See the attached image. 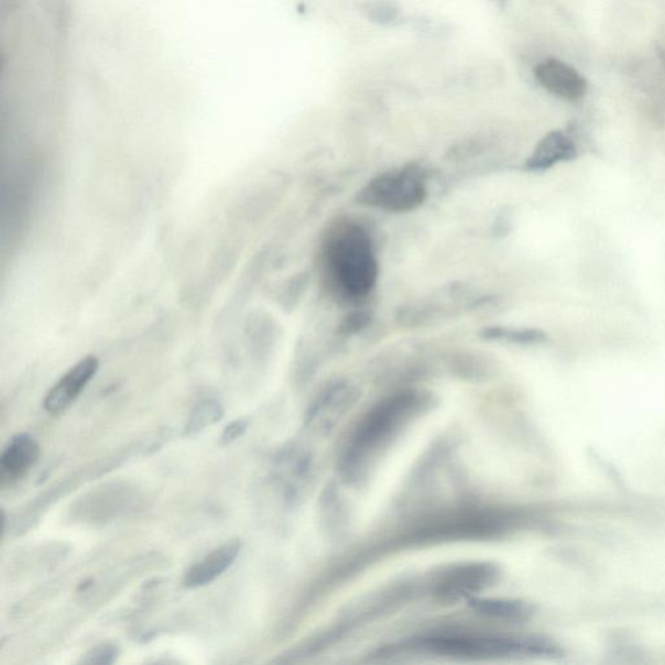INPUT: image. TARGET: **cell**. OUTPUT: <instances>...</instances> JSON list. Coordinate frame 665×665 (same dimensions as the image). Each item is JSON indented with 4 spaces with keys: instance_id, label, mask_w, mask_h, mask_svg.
Instances as JSON below:
<instances>
[{
    "instance_id": "1",
    "label": "cell",
    "mask_w": 665,
    "mask_h": 665,
    "mask_svg": "<svg viewBox=\"0 0 665 665\" xmlns=\"http://www.w3.org/2000/svg\"><path fill=\"white\" fill-rule=\"evenodd\" d=\"M321 258L325 277L346 301H364L378 286V252L370 230L361 224L352 220L332 224L324 237Z\"/></svg>"
},
{
    "instance_id": "2",
    "label": "cell",
    "mask_w": 665,
    "mask_h": 665,
    "mask_svg": "<svg viewBox=\"0 0 665 665\" xmlns=\"http://www.w3.org/2000/svg\"><path fill=\"white\" fill-rule=\"evenodd\" d=\"M430 404V395L418 389H402L390 394L361 418L342 459V472L356 480L367 472L379 455L394 443L411 422Z\"/></svg>"
},
{
    "instance_id": "3",
    "label": "cell",
    "mask_w": 665,
    "mask_h": 665,
    "mask_svg": "<svg viewBox=\"0 0 665 665\" xmlns=\"http://www.w3.org/2000/svg\"><path fill=\"white\" fill-rule=\"evenodd\" d=\"M414 646L425 653L469 661L559 654V648L546 640L476 633L433 634L417 640Z\"/></svg>"
},
{
    "instance_id": "4",
    "label": "cell",
    "mask_w": 665,
    "mask_h": 665,
    "mask_svg": "<svg viewBox=\"0 0 665 665\" xmlns=\"http://www.w3.org/2000/svg\"><path fill=\"white\" fill-rule=\"evenodd\" d=\"M428 172L412 163L380 173L368 181L357 195V201L386 214H408L428 198Z\"/></svg>"
},
{
    "instance_id": "5",
    "label": "cell",
    "mask_w": 665,
    "mask_h": 665,
    "mask_svg": "<svg viewBox=\"0 0 665 665\" xmlns=\"http://www.w3.org/2000/svg\"><path fill=\"white\" fill-rule=\"evenodd\" d=\"M359 390L347 381H339L316 397L306 415V428L317 437L327 438L356 406Z\"/></svg>"
},
{
    "instance_id": "6",
    "label": "cell",
    "mask_w": 665,
    "mask_h": 665,
    "mask_svg": "<svg viewBox=\"0 0 665 665\" xmlns=\"http://www.w3.org/2000/svg\"><path fill=\"white\" fill-rule=\"evenodd\" d=\"M499 570L490 563L458 564L437 577L435 591L446 602L473 599L481 591L493 587Z\"/></svg>"
},
{
    "instance_id": "7",
    "label": "cell",
    "mask_w": 665,
    "mask_h": 665,
    "mask_svg": "<svg viewBox=\"0 0 665 665\" xmlns=\"http://www.w3.org/2000/svg\"><path fill=\"white\" fill-rule=\"evenodd\" d=\"M99 367L100 361L96 356H88L79 360L48 390L45 401H43V407L50 415H59L68 410L96 378Z\"/></svg>"
},
{
    "instance_id": "8",
    "label": "cell",
    "mask_w": 665,
    "mask_h": 665,
    "mask_svg": "<svg viewBox=\"0 0 665 665\" xmlns=\"http://www.w3.org/2000/svg\"><path fill=\"white\" fill-rule=\"evenodd\" d=\"M534 76L542 88L568 102L580 100L588 90L587 79L580 75V72L558 59L539 63L534 70Z\"/></svg>"
},
{
    "instance_id": "9",
    "label": "cell",
    "mask_w": 665,
    "mask_h": 665,
    "mask_svg": "<svg viewBox=\"0 0 665 665\" xmlns=\"http://www.w3.org/2000/svg\"><path fill=\"white\" fill-rule=\"evenodd\" d=\"M242 544L240 541H231L228 544L215 548L214 552L207 554L205 558L193 564L186 570L183 584L187 589L204 588L206 585L218 580L220 576L233 566L238 555H240Z\"/></svg>"
},
{
    "instance_id": "10",
    "label": "cell",
    "mask_w": 665,
    "mask_h": 665,
    "mask_svg": "<svg viewBox=\"0 0 665 665\" xmlns=\"http://www.w3.org/2000/svg\"><path fill=\"white\" fill-rule=\"evenodd\" d=\"M41 447L29 433H18L6 445L0 457L2 475L10 480H19L24 477L39 461Z\"/></svg>"
},
{
    "instance_id": "11",
    "label": "cell",
    "mask_w": 665,
    "mask_h": 665,
    "mask_svg": "<svg viewBox=\"0 0 665 665\" xmlns=\"http://www.w3.org/2000/svg\"><path fill=\"white\" fill-rule=\"evenodd\" d=\"M576 154L573 140L562 132H552L545 135L532 155L526 161V168L533 172L546 171L554 165L569 161Z\"/></svg>"
},
{
    "instance_id": "12",
    "label": "cell",
    "mask_w": 665,
    "mask_h": 665,
    "mask_svg": "<svg viewBox=\"0 0 665 665\" xmlns=\"http://www.w3.org/2000/svg\"><path fill=\"white\" fill-rule=\"evenodd\" d=\"M472 610L482 617L504 620V621H523L531 617L532 609L530 606L519 602L509 601V599H471Z\"/></svg>"
},
{
    "instance_id": "13",
    "label": "cell",
    "mask_w": 665,
    "mask_h": 665,
    "mask_svg": "<svg viewBox=\"0 0 665 665\" xmlns=\"http://www.w3.org/2000/svg\"><path fill=\"white\" fill-rule=\"evenodd\" d=\"M226 415V411L218 401H204L197 404L192 411L189 421L185 424L184 436L194 437L209 428V426L219 423Z\"/></svg>"
},
{
    "instance_id": "14",
    "label": "cell",
    "mask_w": 665,
    "mask_h": 665,
    "mask_svg": "<svg viewBox=\"0 0 665 665\" xmlns=\"http://www.w3.org/2000/svg\"><path fill=\"white\" fill-rule=\"evenodd\" d=\"M481 336L487 341H502L510 344H538L544 341V332L536 329H515L505 327H489L482 330Z\"/></svg>"
},
{
    "instance_id": "15",
    "label": "cell",
    "mask_w": 665,
    "mask_h": 665,
    "mask_svg": "<svg viewBox=\"0 0 665 665\" xmlns=\"http://www.w3.org/2000/svg\"><path fill=\"white\" fill-rule=\"evenodd\" d=\"M364 13L373 23L388 25L394 23L397 14H400V10L393 3L373 2L364 7Z\"/></svg>"
},
{
    "instance_id": "16",
    "label": "cell",
    "mask_w": 665,
    "mask_h": 665,
    "mask_svg": "<svg viewBox=\"0 0 665 665\" xmlns=\"http://www.w3.org/2000/svg\"><path fill=\"white\" fill-rule=\"evenodd\" d=\"M119 655L120 650L113 643H102V645L92 647L89 653H86L81 663L110 665L118 661Z\"/></svg>"
},
{
    "instance_id": "17",
    "label": "cell",
    "mask_w": 665,
    "mask_h": 665,
    "mask_svg": "<svg viewBox=\"0 0 665 665\" xmlns=\"http://www.w3.org/2000/svg\"><path fill=\"white\" fill-rule=\"evenodd\" d=\"M370 320V313H366V310H356V313L350 314L344 320L341 325V332L345 336L356 335V332L367 327Z\"/></svg>"
},
{
    "instance_id": "18",
    "label": "cell",
    "mask_w": 665,
    "mask_h": 665,
    "mask_svg": "<svg viewBox=\"0 0 665 665\" xmlns=\"http://www.w3.org/2000/svg\"><path fill=\"white\" fill-rule=\"evenodd\" d=\"M248 429L249 422L244 421V418H238V421L231 422L226 426V429L222 430L220 445L228 446L236 443V440L241 438Z\"/></svg>"
}]
</instances>
